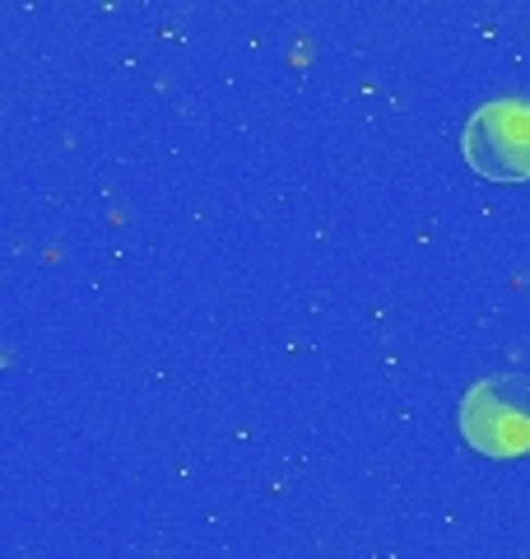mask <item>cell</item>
<instances>
[{"label":"cell","instance_id":"7a4b0ae2","mask_svg":"<svg viewBox=\"0 0 530 559\" xmlns=\"http://www.w3.org/2000/svg\"><path fill=\"white\" fill-rule=\"evenodd\" d=\"M461 154L489 182H530V103L493 98L474 108L461 131Z\"/></svg>","mask_w":530,"mask_h":559},{"label":"cell","instance_id":"6da1fadb","mask_svg":"<svg viewBox=\"0 0 530 559\" xmlns=\"http://www.w3.org/2000/svg\"><path fill=\"white\" fill-rule=\"evenodd\" d=\"M461 439L493 462H511L530 452V378L489 373L461 396L456 411Z\"/></svg>","mask_w":530,"mask_h":559}]
</instances>
